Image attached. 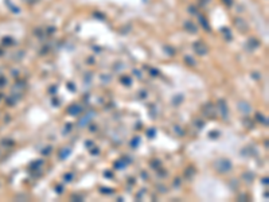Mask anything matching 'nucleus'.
<instances>
[{
    "label": "nucleus",
    "instance_id": "obj_38",
    "mask_svg": "<svg viewBox=\"0 0 269 202\" xmlns=\"http://www.w3.org/2000/svg\"><path fill=\"white\" fill-rule=\"evenodd\" d=\"M199 2H201V4H203V5H205V4H206V3H207V2H209V0H199Z\"/></svg>",
    "mask_w": 269,
    "mask_h": 202
},
{
    "label": "nucleus",
    "instance_id": "obj_7",
    "mask_svg": "<svg viewBox=\"0 0 269 202\" xmlns=\"http://www.w3.org/2000/svg\"><path fill=\"white\" fill-rule=\"evenodd\" d=\"M69 115H71V116H78V115H81V112H82V107H81L80 104H73L69 107Z\"/></svg>",
    "mask_w": 269,
    "mask_h": 202
},
{
    "label": "nucleus",
    "instance_id": "obj_17",
    "mask_svg": "<svg viewBox=\"0 0 269 202\" xmlns=\"http://www.w3.org/2000/svg\"><path fill=\"white\" fill-rule=\"evenodd\" d=\"M43 166V160H38V162H34L30 166V170L31 171H34V170H39L40 167Z\"/></svg>",
    "mask_w": 269,
    "mask_h": 202
},
{
    "label": "nucleus",
    "instance_id": "obj_33",
    "mask_svg": "<svg viewBox=\"0 0 269 202\" xmlns=\"http://www.w3.org/2000/svg\"><path fill=\"white\" fill-rule=\"evenodd\" d=\"M151 74H152V76H158L159 71H158V70H155V69H152V70H151Z\"/></svg>",
    "mask_w": 269,
    "mask_h": 202
},
{
    "label": "nucleus",
    "instance_id": "obj_24",
    "mask_svg": "<svg viewBox=\"0 0 269 202\" xmlns=\"http://www.w3.org/2000/svg\"><path fill=\"white\" fill-rule=\"evenodd\" d=\"M147 133H148V138H154L155 136V133H156V129L155 128H151V129H148V131H147Z\"/></svg>",
    "mask_w": 269,
    "mask_h": 202
},
{
    "label": "nucleus",
    "instance_id": "obj_9",
    "mask_svg": "<svg viewBox=\"0 0 269 202\" xmlns=\"http://www.w3.org/2000/svg\"><path fill=\"white\" fill-rule=\"evenodd\" d=\"M184 29H186V31H189L190 34H196V33H198V27H196L191 20H189V22L184 23Z\"/></svg>",
    "mask_w": 269,
    "mask_h": 202
},
{
    "label": "nucleus",
    "instance_id": "obj_2",
    "mask_svg": "<svg viewBox=\"0 0 269 202\" xmlns=\"http://www.w3.org/2000/svg\"><path fill=\"white\" fill-rule=\"evenodd\" d=\"M202 112L206 117H210V119H215V116H217V108L211 102H207V104L203 105Z\"/></svg>",
    "mask_w": 269,
    "mask_h": 202
},
{
    "label": "nucleus",
    "instance_id": "obj_13",
    "mask_svg": "<svg viewBox=\"0 0 269 202\" xmlns=\"http://www.w3.org/2000/svg\"><path fill=\"white\" fill-rule=\"evenodd\" d=\"M194 175H195V169H194V167H187L186 171H184V176H186L187 179H192Z\"/></svg>",
    "mask_w": 269,
    "mask_h": 202
},
{
    "label": "nucleus",
    "instance_id": "obj_22",
    "mask_svg": "<svg viewBox=\"0 0 269 202\" xmlns=\"http://www.w3.org/2000/svg\"><path fill=\"white\" fill-rule=\"evenodd\" d=\"M139 143H140V138H137V136H136V138H134L133 140L131 142V146H132V147L134 148V147H137V146H139Z\"/></svg>",
    "mask_w": 269,
    "mask_h": 202
},
{
    "label": "nucleus",
    "instance_id": "obj_29",
    "mask_svg": "<svg viewBox=\"0 0 269 202\" xmlns=\"http://www.w3.org/2000/svg\"><path fill=\"white\" fill-rule=\"evenodd\" d=\"M151 164L155 167V170H156V167L160 166V162H159V160H152V162H151Z\"/></svg>",
    "mask_w": 269,
    "mask_h": 202
},
{
    "label": "nucleus",
    "instance_id": "obj_19",
    "mask_svg": "<svg viewBox=\"0 0 269 202\" xmlns=\"http://www.w3.org/2000/svg\"><path fill=\"white\" fill-rule=\"evenodd\" d=\"M184 61H186V63L190 65V66H195V61H194L191 57H184Z\"/></svg>",
    "mask_w": 269,
    "mask_h": 202
},
{
    "label": "nucleus",
    "instance_id": "obj_37",
    "mask_svg": "<svg viewBox=\"0 0 269 202\" xmlns=\"http://www.w3.org/2000/svg\"><path fill=\"white\" fill-rule=\"evenodd\" d=\"M62 191H63V190H62V187H61V186H58V187H57V193H62Z\"/></svg>",
    "mask_w": 269,
    "mask_h": 202
},
{
    "label": "nucleus",
    "instance_id": "obj_18",
    "mask_svg": "<svg viewBox=\"0 0 269 202\" xmlns=\"http://www.w3.org/2000/svg\"><path fill=\"white\" fill-rule=\"evenodd\" d=\"M114 167L117 170H121V169H124L125 167V162H124V159L123 160H118V162H116L114 163Z\"/></svg>",
    "mask_w": 269,
    "mask_h": 202
},
{
    "label": "nucleus",
    "instance_id": "obj_11",
    "mask_svg": "<svg viewBox=\"0 0 269 202\" xmlns=\"http://www.w3.org/2000/svg\"><path fill=\"white\" fill-rule=\"evenodd\" d=\"M221 33H222V35H223V38L226 40H231V39H233V34H231V31L227 29V27H222Z\"/></svg>",
    "mask_w": 269,
    "mask_h": 202
},
{
    "label": "nucleus",
    "instance_id": "obj_20",
    "mask_svg": "<svg viewBox=\"0 0 269 202\" xmlns=\"http://www.w3.org/2000/svg\"><path fill=\"white\" fill-rule=\"evenodd\" d=\"M121 82H123L125 86H131V78L129 77H123V78H121Z\"/></svg>",
    "mask_w": 269,
    "mask_h": 202
},
{
    "label": "nucleus",
    "instance_id": "obj_31",
    "mask_svg": "<svg viewBox=\"0 0 269 202\" xmlns=\"http://www.w3.org/2000/svg\"><path fill=\"white\" fill-rule=\"evenodd\" d=\"M71 200H78V201H82V197H81V195H71Z\"/></svg>",
    "mask_w": 269,
    "mask_h": 202
},
{
    "label": "nucleus",
    "instance_id": "obj_34",
    "mask_svg": "<svg viewBox=\"0 0 269 202\" xmlns=\"http://www.w3.org/2000/svg\"><path fill=\"white\" fill-rule=\"evenodd\" d=\"M262 185H265V186H268V178H262Z\"/></svg>",
    "mask_w": 269,
    "mask_h": 202
},
{
    "label": "nucleus",
    "instance_id": "obj_25",
    "mask_svg": "<svg viewBox=\"0 0 269 202\" xmlns=\"http://www.w3.org/2000/svg\"><path fill=\"white\" fill-rule=\"evenodd\" d=\"M63 179H65L66 182L73 181V174H65V175H63Z\"/></svg>",
    "mask_w": 269,
    "mask_h": 202
},
{
    "label": "nucleus",
    "instance_id": "obj_21",
    "mask_svg": "<svg viewBox=\"0 0 269 202\" xmlns=\"http://www.w3.org/2000/svg\"><path fill=\"white\" fill-rule=\"evenodd\" d=\"M100 191L104 193V194H113V190H112V189H108V187H101Z\"/></svg>",
    "mask_w": 269,
    "mask_h": 202
},
{
    "label": "nucleus",
    "instance_id": "obj_12",
    "mask_svg": "<svg viewBox=\"0 0 269 202\" xmlns=\"http://www.w3.org/2000/svg\"><path fill=\"white\" fill-rule=\"evenodd\" d=\"M70 154H71L70 147H65V148H62V150L59 151V158H61V159H66Z\"/></svg>",
    "mask_w": 269,
    "mask_h": 202
},
{
    "label": "nucleus",
    "instance_id": "obj_1",
    "mask_svg": "<svg viewBox=\"0 0 269 202\" xmlns=\"http://www.w3.org/2000/svg\"><path fill=\"white\" fill-rule=\"evenodd\" d=\"M214 169L217 173H221V174H226L229 173L231 169H233V164H231V162L229 159H225V158H220V159H217L214 162Z\"/></svg>",
    "mask_w": 269,
    "mask_h": 202
},
{
    "label": "nucleus",
    "instance_id": "obj_30",
    "mask_svg": "<svg viewBox=\"0 0 269 202\" xmlns=\"http://www.w3.org/2000/svg\"><path fill=\"white\" fill-rule=\"evenodd\" d=\"M5 84H7V80L4 77H0V86H4Z\"/></svg>",
    "mask_w": 269,
    "mask_h": 202
},
{
    "label": "nucleus",
    "instance_id": "obj_32",
    "mask_svg": "<svg viewBox=\"0 0 269 202\" xmlns=\"http://www.w3.org/2000/svg\"><path fill=\"white\" fill-rule=\"evenodd\" d=\"M24 2H27L29 4H35V3H38L39 0H24Z\"/></svg>",
    "mask_w": 269,
    "mask_h": 202
},
{
    "label": "nucleus",
    "instance_id": "obj_27",
    "mask_svg": "<svg viewBox=\"0 0 269 202\" xmlns=\"http://www.w3.org/2000/svg\"><path fill=\"white\" fill-rule=\"evenodd\" d=\"M221 2L223 3L226 7H231V5H233V0H221Z\"/></svg>",
    "mask_w": 269,
    "mask_h": 202
},
{
    "label": "nucleus",
    "instance_id": "obj_14",
    "mask_svg": "<svg viewBox=\"0 0 269 202\" xmlns=\"http://www.w3.org/2000/svg\"><path fill=\"white\" fill-rule=\"evenodd\" d=\"M242 179L245 181L246 183H250V182H253V179H254V174L253 173H243L242 174Z\"/></svg>",
    "mask_w": 269,
    "mask_h": 202
},
{
    "label": "nucleus",
    "instance_id": "obj_4",
    "mask_svg": "<svg viewBox=\"0 0 269 202\" xmlns=\"http://www.w3.org/2000/svg\"><path fill=\"white\" fill-rule=\"evenodd\" d=\"M234 26H236V29H238L241 33H248V30H249V24L246 23V20L242 19V18H236V19H234Z\"/></svg>",
    "mask_w": 269,
    "mask_h": 202
},
{
    "label": "nucleus",
    "instance_id": "obj_28",
    "mask_svg": "<svg viewBox=\"0 0 269 202\" xmlns=\"http://www.w3.org/2000/svg\"><path fill=\"white\" fill-rule=\"evenodd\" d=\"M217 135H220V132H217V131H214V132H210L209 133V136H211L213 139H215V138H218Z\"/></svg>",
    "mask_w": 269,
    "mask_h": 202
},
{
    "label": "nucleus",
    "instance_id": "obj_35",
    "mask_svg": "<svg viewBox=\"0 0 269 202\" xmlns=\"http://www.w3.org/2000/svg\"><path fill=\"white\" fill-rule=\"evenodd\" d=\"M238 200H248V197H246V195L243 194V195H240V197H238Z\"/></svg>",
    "mask_w": 269,
    "mask_h": 202
},
{
    "label": "nucleus",
    "instance_id": "obj_16",
    "mask_svg": "<svg viewBox=\"0 0 269 202\" xmlns=\"http://www.w3.org/2000/svg\"><path fill=\"white\" fill-rule=\"evenodd\" d=\"M256 119H257L260 123H262L264 125H268V119L265 116H262V113H260V112H257L256 113Z\"/></svg>",
    "mask_w": 269,
    "mask_h": 202
},
{
    "label": "nucleus",
    "instance_id": "obj_8",
    "mask_svg": "<svg viewBox=\"0 0 269 202\" xmlns=\"http://www.w3.org/2000/svg\"><path fill=\"white\" fill-rule=\"evenodd\" d=\"M238 111L241 112L242 115H249V112H250V105L248 104V102H245V101H240L238 102Z\"/></svg>",
    "mask_w": 269,
    "mask_h": 202
},
{
    "label": "nucleus",
    "instance_id": "obj_6",
    "mask_svg": "<svg viewBox=\"0 0 269 202\" xmlns=\"http://www.w3.org/2000/svg\"><path fill=\"white\" fill-rule=\"evenodd\" d=\"M258 47H260V42H258L257 38H249L248 42H246V45H245V49L248 51H253Z\"/></svg>",
    "mask_w": 269,
    "mask_h": 202
},
{
    "label": "nucleus",
    "instance_id": "obj_15",
    "mask_svg": "<svg viewBox=\"0 0 269 202\" xmlns=\"http://www.w3.org/2000/svg\"><path fill=\"white\" fill-rule=\"evenodd\" d=\"M92 117H93V113H87V115H86V116H83V117H82V119H81V120H80V125H81V127H85V125H86V124H87V123H89V120H90V119H92Z\"/></svg>",
    "mask_w": 269,
    "mask_h": 202
},
{
    "label": "nucleus",
    "instance_id": "obj_3",
    "mask_svg": "<svg viewBox=\"0 0 269 202\" xmlns=\"http://www.w3.org/2000/svg\"><path fill=\"white\" fill-rule=\"evenodd\" d=\"M194 50L198 55H206L209 53V46L202 40H198L194 43Z\"/></svg>",
    "mask_w": 269,
    "mask_h": 202
},
{
    "label": "nucleus",
    "instance_id": "obj_23",
    "mask_svg": "<svg viewBox=\"0 0 269 202\" xmlns=\"http://www.w3.org/2000/svg\"><path fill=\"white\" fill-rule=\"evenodd\" d=\"M183 100V96L182 94H179V98H178V96L176 97H174V105H179V102Z\"/></svg>",
    "mask_w": 269,
    "mask_h": 202
},
{
    "label": "nucleus",
    "instance_id": "obj_10",
    "mask_svg": "<svg viewBox=\"0 0 269 202\" xmlns=\"http://www.w3.org/2000/svg\"><path fill=\"white\" fill-rule=\"evenodd\" d=\"M198 19H199V23H201V26L203 27V30L205 31H210V26H209L207 20H206V18L203 16V15H198Z\"/></svg>",
    "mask_w": 269,
    "mask_h": 202
},
{
    "label": "nucleus",
    "instance_id": "obj_26",
    "mask_svg": "<svg viewBox=\"0 0 269 202\" xmlns=\"http://www.w3.org/2000/svg\"><path fill=\"white\" fill-rule=\"evenodd\" d=\"M203 125H205V123H203L202 120H195V127H196V128H203Z\"/></svg>",
    "mask_w": 269,
    "mask_h": 202
},
{
    "label": "nucleus",
    "instance_id": "obj_5",
    "mask_svg": "<svg viewBox=\"0 0 269 202\" xmlns=\"http://www.w3.org/2000/svg\"><path fill=\"white\" fill-rule=\"evenodd\" d=\"M215 108L220 111L221 116L223 117L225 120H226V119H227V115H229V109H227L226 101H225V100H220V101H218V107H215Z\"/></svg>",
    "mask_w": 269,
    "mask_h": 202
},
{
    "label": "nucleus",
    "instance_id": "obj_36",
    "mask_svg": "<svg viewBox=\"0 0 269 202\" xmlns=\"http://www.w3.org/2000/svg\"><path fill=\"white\" fill-rule=\"evenodd\" d=\"M67 88H69V89H73V91H74V89H76V88H74V85H73V84H69V85H67Z\"/></svg>",
    "mask_w": 269,
    "mask_h": 202
}]
</instances>
